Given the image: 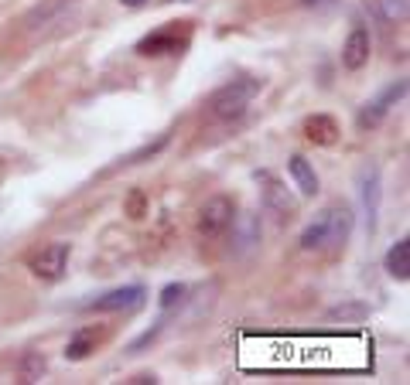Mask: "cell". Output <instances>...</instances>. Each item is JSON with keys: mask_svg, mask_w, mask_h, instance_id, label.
<instances>
[{"mask_svg": "<svg viewBox=\"0 0 410 385\" xmlns=\"http://www.w3.org/2000/svg\"><path fill=\"white\" fill-rule=\"evenodd\" d=\"M264 89V82L260 78H233L229 86H222L219 93H212L209 99V113L216 116V120H239L246 106H250V99Z\"/></svg>", "mask_w": 410, "mask_h": 385, "instance_id": "obj_1", "label": "cell"}, {"mask_svg": "<svg viewBox=\"0 0 410 385\" xmlns=\"http://www.w3.org/2000/svg\"><path fill=\"white\" fill-rule=\"evenodd\" d=\"M236 222V205H233V198H226V195H216V198H209L199 208V235H205V239H216V235H222V232L229 229Z\"/></svg>", "mask_w": 410, "mask_h": 385, "instance_id": "obj_2", "label": "cell"}, {"mask_svg": "<svg viewBox=\"0 0 410 385\" xmlns=\"http://www.w3.org/2000/svg\"><path fill=\"white\" fill-rule=\"evenodd\" d=\"M147 300V290L144 287H120V290H110L103 297H96L89 304H82V310H99V314H124V310H137L144 307Z\"/></svg>", "mask_w": 410, "mask_h": 385, "instance_id": "obj_3", "label": "cell"}, {"mask_svg": "<svg viewBox=\"0 0 410 385\" xmlns=\"http://www.w3.org/2000/svg\"><path fill=\"white\" fill-rule=\"evenodd\" d=\"M65 266H69V242H51L45 246L41 252H34L31 260H28V270H31L38 279H62Z\"/></svg>", "mask_w": 410, "mask_h": 385, "instance_id": "obj_4", "label": "cell"}, {"mask_svg": "<svg viewBox=\"0 0 410 385\" xmlns=\"http://www.w3.org/2000/svg\"><path fill=\"white\" fill-rule=\"evenodd\" d=\"M379 195H383V188H379V168L376 164H366L359 170V198H363V212H366V232L373 235L379 225Z\"/></svg>", "mask_w": 410, "mask_h": 385, "instance_id": "obj_5", "label": "cell"}, {"mask_svg": "<svg viewBox=\"0 0 410 385\" xmlns=\"http://www.w3.org/2000/svg\"><path fill=\"white\" fill-rule=\"evenodd\" d=\"M369 55H373V38H369V31H366L363 24H356L349 31L346 45H342V68L346 72H359V68H366Z\"/></svg>", "mask_w": 410, "mask_h": 385, "instance_id": "obj_6", "label": "cell"}, {"mask_svg": "<svg viewBox=\"0 0 410 385\" xmlns=\"http://www.w3.org/2000/svg\"><path fill=\"white\" fill-rule=\"evenodd\" d=\"M321 215H325V225H329V249H346V242L352 239V229H356L352 208L349 205H331Z\"/></svg>", "mask_w": 410, "mask_h": 385, "instance_id": "obj_7", "label": "cell"}, {"mask_svg": "<svg viewBox=\"0 0 410 385\" xmlns=\"http://www.w3.org/2000/svg\"><path fill=\"white\" fill-rule=\"evenodd\" d=\"M256 181L264 185V205L270 212H277L281 218H291L294 215V198L287 195V188L270 174V170H256Z\"/></svg>", "mask_w": 410, "mask_h": 385, "instance_id": "obj_8", "label": "cell"}, {"mask_svg": "<svg viewBox=\"0 0 410 385\" xmlns=\"http://www.w3.org/2000/svg\"><path fill=\"white\" fill-rule=\"evenodd\" d=\"M181 48H185V41H181L178 34L154 31L137 41V55H144V58H161V55H171V51H181Z\"/></svg>", "mask_w": 410, "mask_h": 385, "instance_id": "obj_9", "label": "cell"}, {"mask_svg": "<svg viewBox=\"0 0 410 385\" xmlns=\"http://www.w3.org/2000/svg\"><path fill=\"white\" fill-rule=\"evenodd\" d=\"M339 123H335V116H325V113H315V116H308L304 120V137L318 143V147H331L335 140H339Z\"/></svg>", "mask_w": 410, "mask_h": 385, "instance_id": "obj_10", "label": "cell"}, {"mask_svg": "<svg viewBox=\"0 0 410 385\" xmlns=\"http://www.w3.org/2000/svg\"><path fill=\"white\" fill-rule=\"evenodd\" d=\"M287 170H291V178H294V185H298V191L304 195V198H315L318 195V174L315 168L304 160L301 154H294L291 160H287Z\"/></svg>", "mask_w": 410, "mask_h": 385, "instance_id": "obj_11", "label": "cell"}, {"mask_svg": "<svg viewBox=\"0 0 410 385\" xmlns=\"http://www.w3.org/2000/svg\"><path fill=\"white\" fill-rule=\"evenodd\" d=\"M386 273L394 279H410V239H400V242H394L390 246V252H386Z\"/></svg>", "mask_w": 410, "mask_h": 385, "instance_id": "obj_12", "label": "cell"}, {"mask_svg": "<svg viewBox=\"0 0 410 385\" xmlns=\"http://www.w3.org/2000/svg\"><path fill=\"white\" fill-rule=\"evenodd\" d=\"M301 249L304 252H321V249H329V225H325V215L318 212V218L308 225V229L301 232Z\"/></svg>", "mask_w": 410, "mask_h": 385, "instance_id": "obj_13", "label": "cell"}, {"mask_svg": "<svg viewBox=\"0 0 410 385\" xmlns=\"http://www.w3.org/2000/svg\"><path fill=\"white\" fill-rule=\"evenodd\" d=\"M96 331H79V334H76V338L69 341V344H65V358H69V361H82V358H89V354L96 351Z\"/></svg>", "mask_w": 410, "mask_h": 385, "instance_id": "obj_14", "label": "cell"}, {"mask_svg": "<svg viewBox=\"0 0 410 385\" xmlns=\"http://www.w3.org/2000/svg\"><path fill=\"white\" fill-rule=\"evenodd\" d=\"M369 317V307L359 304V300H349V304H339V307L329 310V321H342V324H359Z\"/></svg>", "mask_w": 410, "mask_h": 385, "instance_id": "obj_15", "label": "cell"}, {"mask_svg": "<svg viewBox=\"0 0 410 385\" xmlns=\"http://www.w3.org/2000/svg\"><path fill=\"white\" fill-rule=\"evenodd\" d=\"M185 293H189V287H185V283H168V287L161 290V297H158L161 310H174L181 300H185Z\"/></svg>", "mask_w": 410, "mask_h": 385, "instance_id": "obj_16", "label": "cell"}, {"mask_svg": "<svg viewBox=\"0 0 410 385\" xmlns=\"http://www.w3.org/2000/svg\"><path fill=\"white\" fill-rule=\"evenodd\" d=\"M124 212H126L130 218H144V215H147V195H144L141 188H134V191L126 195Z\"/></svg>", "mask_w": 410, "mask_h": 385, "instance_id": "obj_17", "label": "cell"}, {"mask_svg": "<svg viewBox=\"0 0 410 385\" xmlns=\"http://www.w3.org/2000/svg\"><path fill=\"white\" fill-rule=\"evenodd\" d=\"M407 7H410V0H379L383 17H386V21H394V24L407 21Z\"/></svg>", "mask_w": 410, "mask_h": 385, "instance_id": "obj_18", "label": "cell"}, {"mask_svg": "<svg viewBox=\"0 0 410 385\" xmlns=\"http://www.w3.org/2000/svg\"><path fill=\"white\" fill-rule=\"evenodd\" d=\"M386 113H390V109L379 106L376 99H373V103H369V106H366L363 113H359V126H363V130H373V126L383 123V116H386Z\"/></svg>", "mask_w": 410, "mask_h": 385, "instance_id": "obj_19", "label": "cell"}, {"mask_svg": "<svg viewBox=\"0 0 410 385\" xmlns=\"http://www.w3.org/2000/svg\"><path fill=\"white\" fill-rule=\"evenodd\" d=\"M41 371H45V358H41V354H28L24 365H21V379H24V382H34V379H41Z\"/></svg>", "mask_w": 410, "mask_h": 385, "instance_id": "obj_20", "label": "cell"}, {"mask_svg": "<svg viewBox=\"0 0 410 385\" xmlns=\"http://www.w3.org/2000/svg\"><path fill=\"white\" fill-rule=\"evenodd\" d=\"M164 143H168V137H161L158 143H147V147H141V150H137V154H130L124 160V164H137V160H144V157H154L161 150V147H164Z\"/></svg>", "mask_w": 410, "mask_h": 385, "instance_id": "obj_21", "label": "cell"}, {"mask_svg": "<svg viewBox=\"0 0 410 385\" xmlns=\"http://www.w3.org/2000/svg\"><path fill=\"white\" fill-rule=\"evenodd\" d=\"M161 324H164V321H158V324H154V327H151V331H144V334H141V338H137V341H134V344H130V351H141V348H144V344H151V341H154V338H158V331H161Z\"/></svg>", "mask_w": 410, "mask_h": 385, "instance_id": "obj_22", "label": "cell"}, {"mask_svg": "<svg viewBox=\"0 0 410 385\" xmlns=\"http://www.w3.org/2000/svg\"><path fill=\"white\" fill-rule=\"evenodd\" d=\"M120 4H124V7H144L147 0H120Z\"/></svg>", "mask_w": 410, "mask_h": 385, "instance_id": "obj_23", "label": "cell"}]
</instances>
